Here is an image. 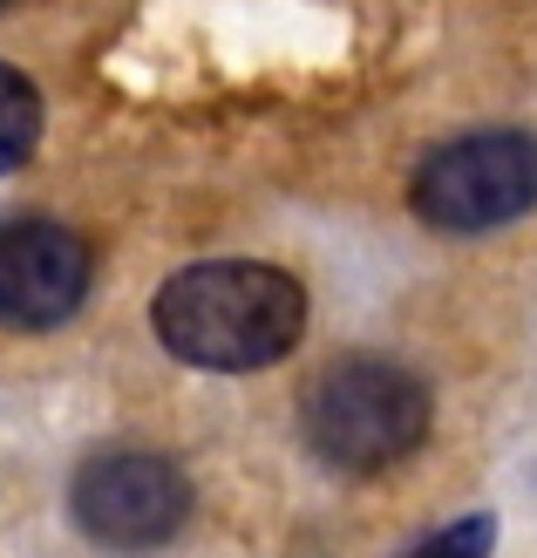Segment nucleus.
<instances>
[{"label": "nucleus", "instance_id": "obj_3", "mask_svg": "<svg viewBox=\"0 0 537 558\" xmlns=\"http://www.w3.org/2000/svg\"><path fill=\"white\" fill-rule=\"evenodd\" d=\"M408 205L429 232L469 239L497 232L537 205V136L530 130H476L415 163Z\"/></svg>", "mask_w": 537, "mask_h": 558}, {"label": "nucleus", "instance_id": "obj_5", "mask_svg": "<svg viewBox=\"0 0 537 558\" xmlns=\"http://www.w3.org/2000/svg\"><path fill=\"white\" fill-rule=\"evenodd\" d=\"M96 259L82 232L54 218H0V327L41 333L89 300Z\"/></svg>", "mask_w": 537, "mask_h": 558}, {"label": "nucleus", "instance_id": "obj_1", "mask_svg": "<svg viewBox=\"0 0 537 558\" xmlns=\"http://www.w3.org/2000/svg\"><path fill=\"white\" fill-rule=\"evenodd\" d=\"M150 327L184 368L252 375V368H272V361H286L300 348L306 287L286 266L205 259V266H184L163 279Z\"/></svg>", "mask_w": 537, "mask_h": 558}, {"label": "nucleus", "instance_id": "obj_6", "mask_svg": "<svg viewBox=\"0 0 537 558\" xmlns=\"http://www.w3.org/2000/svg\"><path fill=\"white\" fill-rule=\"evenodd\" d=\"M35 150H41V89L0 62V178L21 171Z\"/></svg>", "mask_w": 537, "mask_h": 558}, {"label": "nucleus", "instance_id": "obj_7", "mask_svg": "<svg viewBox=\"0 0 537 558\" xmlns=\"http://www.w3.org/2000/svg\"><path fill=\"white\" fill-rule=\"evenodd\" d=\"M490 551H497V518L476 511V518L442 524V532H436L429 545H415L408 558H490Z\"/></svg>", "mask_w": 537, "mask_h": 558}, {"label": "nucleus", "instance_id": "obj_8", "mask_svg": "<svg viewBox=\"0 0 537 558\" xmlns=\"http://www.w3.org/2000/svg\"><path fill=\"white\" fill-rule=\"evenodd\" d=\"M0 8H8V0H0Z\"/></svg>", "mask_w": 537, "mask_h": 558}, {"label": "nucleus", "instance_id": "obj_2", "mask_svg": "<svg viewBox=\"0 0 537 558\" xmlns=\"http://www.w3.org/2000/svg\"><path fill=\"white\" fill-rule=\"evenodd\" d=\"M429 388L422 375H408L402 361L381 354H341L314 375L300 402V423L314 457L347 470V477H367V470L402 463L422 436H429Z\"/></svg>", "mask_w": 537, "mask_h": 558}, {"label": "nucleus", "instance_id": "obj_4", "mask_svg": "<svg viewBox=\"0 0 537 558\" xmlns=\"http://www.w3.org/2000/svg\"><path fill=\"white\" fill-rule=\"evenodd\" d=\"M69 511L96 551L144 558L191 524V477L157 450H96L69 484Z\"/></svg>", "mask_w": 537, "mask_h": 558}]
</instances>
